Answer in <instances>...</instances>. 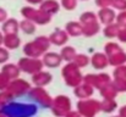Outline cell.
I'll return each mask as SVG.
<instances>
[{
  "instance_id": "cell-1",
  "label": "cell",
  "mask_w": 126,
  "mask_h": 117,
  "mask_svg": "<svg viewBox=\"0 0 126 117\" xmlns=\"http://www.w3.org/2000/svg\"><path fill=\"white\" fill-rule=\"evenodd\" d=\"M5 17H6V12H5L2 9H0V21H2Z\"/></svg>"
},
{
  "instance_id": "cell-3",
  "label": "cell",
  "mask_w": 126,
  "mask_h": 117,
  "mask_svg": "<svg viewBox=\"0 0 126 117\" xmlns=\"http://www.w3.org/2000/svg\"><path fill=\"white\" fill-rule=\"evenodd\" d=\"M30 1H39V0H30Z\"/></svg>"
},
{
  "instance_id": "cell-2",
  "label": "cell",
  "mask_w": 126,
  "mask_h": 117,
  "mask_svg": "<svg viewBox=\"0 0 126 117\" xmlns=\"http://www.w3.org/2000/svg\"><path fill=\"white\" fill-rule=\"evenodd\" d=\"M116 5H118L119 7H123L124 5L126 6V1H124V0H118V1H116Z\"/></svg>"
}]
</instances>
